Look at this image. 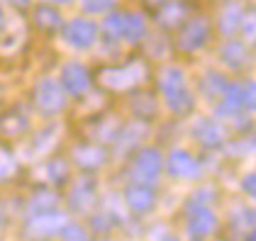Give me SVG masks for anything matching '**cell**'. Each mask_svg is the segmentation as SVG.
Returning a JSON list of instances; mask_svg holds the SVG:
<instances>
[{
	"instance_id": "cell-1",
	"label": "cell",
	"mask_w": 256,
	"mask_h": 241,
	"mask_svg": "<svg viewBox=\"0 0 256 241\" xmlns=\"http://www.w3.org/2000/svg\"><path fill=\"white\" fill-rule=\"evenodd\" d=\"M161 90H164V98L168 102V110L176 112V115H183L190 110L193 105V95L188 90V83H186V76L180 68H174L168 66L164 73H161Z\"/></svg>"
},
{
	"instance_id": "cell-2",
	"label": "cell",
	"mask_w": 256,
	"mask_h": 241,
	"mask_svg": "<svg viewBox=\"0 0 256 241\" xmlns=\"http://www.w3.org/2000/svg\"><path fill=\"white\" fill-rule=\"evenodd\" d=\"M186 229L193 239H205L217 229V215L210 210L208 202L190 198L186 205Z\"/></svg>"
},
{
	"instance_id": "cell-3",
	"label": "cell",
	"mask_w": 256,
	"mask_h": 241,
	"mask_svg": "<svg viewBox=\"0 0 256 241\" xmlns=\"http://www.w3.org/2000/svg\"><path fill=\"white\" fill-rule=\"evenodd\" d=\"M161 166H164V159H161L158 149L146 146V149L139 151L134 163H132V178L137 183L152 185V183H156L158 173H161Z\"/></svg>"
},
{
	"instance_id": "cell-4",
	"label": "cell",
	"mask_w": 256,
	"mask_h": 241,
	"mask_svg": "<svg viewBox=\"0 0 256 241\" xmlns=\"http://www.w3.org/2000/svg\"><path fill=\"white\" fill-rule=\"evenodd\" d=\"M210 37V22L205 17H193L183 24L180 29V37H178V44L183 51H198Z\"/></svg>"
},
{
	"instance_id": "cell-5",
	"label": "cell",
	"mask_w": 256,
	"mask_h": 241,
	"mask_svg": "<svg viewBox=\"0 0 256 241\" xmlns=\"http://www.w3.org/2000/svg\"><path fill=\"white\" fill-rule=\"evenodd\" d=\"M64 88H61L59 83H54V80L44 78L40 80V85L34 88V102H37V107H40L42 112H59L61 107H64Z\"/></svg>"
},
{
	"instance_id": "cell-6",
	"label": "cell",
	"mask_w": 256,
	"mask_h": 241,
	"mask_svg": "<svg viewBox=\"0 0 256 241\" xmlns=\"http://www.w3.org/2000/svg\"><path fill=\"white\" fill-rule=\"evenodd\" d=\"M144 78V68L142 63H127V66H120V68H110L102 73V80L108 83V88H132L142 83Z\"/></svg>"
},
{
	"instance_id": "cell-7",
	"label": "cell",
	"mask_w": 256,
	"mask_h": 241,
	"mask_svg": "<svg viewBox=\"0 0 256 241\" xmlns=\"http://www.w3.org/2000/svg\"><path fill=\"white\" fill-rule=\"evenodd\" d=\"M124 200H127V207L137 215H144V212H152L154 205H156V193L152 190V185H144V183H134L127 188L124 193Z\"/></svg>"
},
{
	"instance_id": "cell-8",
	"label": "cell",
	"mask_w": 256,
	"mask_h": 241,
	"mask_svg": "<svg viewBox=\"0 0 256 241\" xmlns=\"http://www.w3.org/2000/svg\"><path fill=\"white\" fill-rule=\"evenodd\" d=\"M166 168H168V173L174 176V178H198L200 176V166H198V161L188 154V151H183V149H174L171 154H168V161H166Z\"/></svg>"
},
{
	"instance_id": "cell-9",
	"label": "cell",
	"mask_w": 256,
	"mask_h": 241,
	"mask_svg": "<svg viewBox=\"0 0 256 241\" xmlns=\"http://www.w3.org/2000/svg\"><path fill=\"white\" fill-rule=\"evenodd\" d=\"M96 37H98V29H96L93 22H88V20H74L64 29V39L68 41L71 46H76V49L90 46L96 41Z\"/></svg>"
},
{
	"instance_id": "cell-10",
	"label": "cell",
	"mask_w": 256,
	"mask_h": 241,
	"mask_svg": "<svg viewBox=\"0 0 256 241\" xmlns=\"http://www.w3.org/2000/svg\"><path fill=\"white\" fill-rule=\"evenodd\" d=\"M61 83H64V88H66L71 95H83V93L90 88L88 71H86L80 63H66V66H64V73H61Z\"/></svg>"
},
{
	"instance_id": "cell-11",
	"label": "cell",
	"mask_w": 256,
	"mask_h": 241,
	"mask_svg": "<svg viewBox=\"0 0 256 241\" xmlns=\"http://www.w3.org/2000/svg\"><path fill=\"white\" fill-rule=\"evenodd\" d=\"M64 224H66V217L59 215V212H44V215H34L32 222H30V234H34V237H52V234H56L64 229Z\"/></svg>"
},
{
	"instance_id": "cell-12",
	"label": "cell",
	"mask_w": 256,
	"mask_h": 241,
	"mask_svg": "<svg viewBox=\"0 0 256 241\" xmlns=\"http://www.w3.org/2000/svg\"><path fill=\"white\" fill-rule=\"evenodd\" d=\"M93 198H96V185L93 181H78L74 185L71 195H68V202L76 212H86L90 205H93Z\"/></svg>"
},
{
	"instance_id": "cell-13",
	"label": "cell",
	"mask_w": 256,
	"mask_h": 241,
	"mask_svg": "<svg viewBox=\"0 0 256 241\" xmlns=\"http://www.w3.org/2000/svg\"><path fill=\"white\" fill-rule=\"evenodd\" d=\"M196 139L200 141L202 146H217V144H222V139H224V132H222V127L215 124V122L200 120L196 124Z\"/></svg>"
},
{
	"instance_id": "cell-14",
	"label": "cell",
	"mask_w": 256,
	"mask_h": 241,
	"mask_svg": "<svg viewBox=\"0 0 256 241\" xmlns=\"http://www.w3.org/2000/svg\"><path fill=\"white\" fill-rule=\"evenodd\" d=\"M146 34V22L142 15L137 12H130V15H122V37L130 41H139Z\"/></svg>"
},
{
	"instance_id": "cell-15",
	"label": "cell",
	"mask_w": 256,
	"mask_h": 241,
	"mask_svg": "<svg viewBox=\"0 0 256 241\" xmlns=\"http://www.w3.org/2000/svg\"><path fill=\"white\" fill-rule=\"evenodd\" d=\"M220 56H222V61H224L230 68H242V66L249 61V51H246L244 44L232 41V44H224V46H222Z\"/></svg>"
},
{
	"instance_id": "cell-16",
	"label": "cell",
	"mask_w": 256,
	"mask_h": 241,
	"mask_svg": "<svg viewBox=\"0 0 256 241\" xmlns=\"http://www.w3.org/2000/svg\"><path fill=\"white\" fill-rule=\"evenodd\" d=\"M76 161L83 168H98L105 161V151L100 146H96V144H86V146L76 149Z\"/></svg>"
},
{
	"instance_id": "cell-17",
	"label": "cell",
	"mask_w": 256,
	"mask_h": 241,
	"mask_svg": "<svg viewBox=\"0 0 256 241\" xmlns=\"http://www.w3.org/2000/svg\"><path fill=\"white\" fill-rule=\"evenodd\" d=\"M242 20H244V10L239 5H230V7H224V12L220 17V29L224 34H232L242 27Z\"/></svg>"
},
{
	"instance_id": "cell-18",
	"label": "cell",
	"mask_w": 256,
	"mask_h": 241,
	"mask_svg": "<svg viewBox=\"0 0 256 241\" xmlns=\"http://www.w3.org/2000/svg\"><path fill=\"white\" fill-rule=\"evenodd\" d=\"M54 207H56V195L49 193V190H42V193H37V195L30 200L32 217H34V215H44V212H52Z\"/></svg>"
},
{
	"instance_id": "cell-19",
	"label": "cell",
	"mask_w": 256,
	"mask_h": 241,
	"mask_svg": "<svg viewBox=\"0 0 256 241\" xmlns=\"http://www.w3.org/2000/svg\"><path fill=\"white\" fill-rule=\"evenodd\" d=\"M34 20H37V24H40L42 29H54V27L61 24V15L54 7L44 5V7H40V10L34 12Z\"/></svg>"
},
{
	"instance_id": "cell-20",
	"label": "cell",
	"mask_w": 256,
	"mask_h": 241,
	"mask_svg": "<svg viewBox=\"0 0 256 241\" xmlns=\"http://www.w3.org/2000/svg\"><path fill=\"white\" fill-rule=\"evenodd\" d=\"M236 93H239L242 110H256V83L254 80H246V83L236 85Z\"/></svg>"
},
{
	"instance_id": "cell-21",
	"label": "cell",
	"mask_w": 256,
	"mask_h": 241,
	"mask_svg": "<svg viewBox=\"0 0 256 241\" xmlns=\"http://www.w3.org/2000/svg\"><path fill=\"white\" fill-rule=\"evenodd\" d=\"M183 15H186V5H183V2H171V5H166V7L161 10V22L176 24Z\"/></svg>"
},
{
	"instance_id": "cell-22",
	"label": "cell",
	"mask_w": 256,
	"mask_h": 241,
	"mask_svg": "<svg viewBox=\"0 0 256 241\" xmlns=\"http://www.w3.org/2000/svg\"><path fill=\"white\" fill-rule=\"evenodd\" d=\"M12 173H15V159L8 149L0 146V181H8Z\"/></svg>"
},
{
	"instance_id": "cell-23",
	"label": "cell",
	"mask_w": 256,
	"mask_h": 241,
	"mask_svg": "<svg viewBox=\"0 0 256 241\" xmlns=\"http://www.w3.org/2000/svg\"><path fill=\"white\" fill-rule=\"evenodd\" d=\"M61 234H64V241H90L88 239V232L80 224H64Z\"/></svg>"
},
{
	"instance_id": "cell-24",
	"label": "cell",
	"mask_w": 256,
	"mask_h": 241,
	"mask_svg": "<svg viewBox=\"0 0 256 241\" xmlns=\"http://www.w3.org/2000/svg\"><path fill=\"white\" fill-rule=\"evenodd\" d=\"M242 29H244V37H246V39L256 41V10H254V12H244Z\"/></svg>"
},
{
	"instance_id": "cell-25",
	"label": "cell",
	"mask_w": 256,
	"mask_h": 241,
	"mask_svg": "<svg viewBox=\"0 0 256 241\" xmlns=\"http://www.w3.org/2000/svg\"><path fill=\"white\" fill-rule=\"evenodd\" d=\"M105 29H108V34H112V37H122V15H120V12H112V15L105 20Z\"/></svg>"
},
{
	"instance_id": "cell-26",
	"label": "cell",
	"mask_w": 256,
	"mask_h": 241,
	"mask_svg": "<svg viewBox=\"0 0 256 241\" xmlns=\"http://www.w3.org/2000/svg\"><path fill=\"white\" fill-rule=\"evenodd\" d=\"M112 5H115V0H83V7L88 12H102V10H108Z\"/></svg>"
},
{
	"instance_id": "cell-27",
	"label": "cell",
	"mask_w": 256,
	"mask_h": 241,
	"mask_svg": "<svg viewBox=\"0 0 256 241\" xmlns=\"http://www.w3.org/2000/svg\"><path fill=\"white\" fill-rule=\"evenodd\" d=\"M46 171H49V178L52 181H64L66 178V163L64 161H54Z\"/></svg>"
},
{
	"instance_id": "cell-28",
	"label": "cell",
	"mask_w": 256,
	"mask_h": 241,
	"mask_svg": "<svg viewBox=\"0 0 256 241\" xmlns=\"http://www.w3.org/2000/svg\"><path fill=\"white\" fill-rule=\"evenodd\" d=\"M112 224H115V220H112L110 215H96V217H93V227H96L98 232H108Z\"/></svg>"
},
{
	"instance_id": "cell-29",
	"label": "cell",
	"mask_w": 256,
	"mask_h": 241,
	"mask_svg": "<svg viewBox=\"0 0 256 241\" xmlns=\"http://www.w3.org/2000/svg\"><path fill=\"white\" fill-rule=\"evenodd\" d=\"M242 188H244V193L256 202V173H249V176L242 181Z\"/></svg>"
},
{
	"instance_id": "cell-30",
	"label": "cell",
	"mask_w": 256,
	"mask_h": 241,
	"mask_svg": "<svg viewBox=\"0 0 256 241\" xmlns=\"http://www.w3.org/2000/svg\"><path fill=\"white\" fill-rule=\"evenodd\" d=\"M244 241H256V227L249 232V234H246V237H244Z\"/></svg>"
},
{
	"instance_id": "cell-31",
	"label": "cell",
	"mask_w": 256,
	"mask_h": 241,
	"mask_svg": "<svg viewBox=\"0 0 256 241\" xmlns=\"http://www.w3.org/2000/svg\"><path fill=\"white\" fill-rule=\"evenodd\" d=\"M54 5H64V2H71V0H52Z\"/></svg>"
},
{
	"instance_id": "cell-32",
	"label": "cell",
	"mask_w": 256,
	"mask_h": 241,
	"mask_svg": "<svg viewBox=\"0 0 256 241\" xmlns=\"http://www.w3.org/2000/svg\"><path fill=\"white\" fill-rule=\"evenodd\" d=\"M12 2H18V5H24V2H27V0H12Z\"/></svg>"
},
{
	"instance_id": "cell-33",
	"label": "cell",
	"mask_w": 256,
	"mask_h": 241,
	"mask_svg": "<svg viewBox=\"0 0 256 241\" xmlns=\"http://www.w3.org/2000/svg\"><path fill=\"white\" fill-rule=\"evenodd\" d=\"M166 241H178V239H176V237H168V239H166Z\"/></svg>"
},
{
	"instance_id": "cell-34",
	"label": "cell",
	"mask_w": 256,
	"mask_h": 241,
	"mask_svg": "<svg viewBox=\"0 0 256 241\" xmlns=\"http://www.w3.org/2000/svg\"><path fill=\"white\" fill-rule=\"evenodd\" d=\"M0 29H2V12H0Z\"/></svg>"
},
{
	"instance_id": "cell-35",
	"label": "cell",
	"mask_w": 256,
	"mask_h": 241,
	"mask_svg": "<svg viewBox=\"0 0 256 241\" xmlns=\"http://www.w3.org/2000/svg\"><path fill=\"white\" fill-rule=\"evenodd\" d=\"M0 229H2V212H0Z\"/></svg>"
},
{
	"instance_id": "cell-36",
	"label": "cell",
	"mask_w": 256,
	"mask_h": 241,
	"mask_svg": "<svg viewBox=\"0 0 256 241\" xmlns=\"http://www.w3.org/2000/svg\"><path fill=\"white\" fill-rule=\"evenodd\" d=\"M252 2H256V0H252Z\"/></svg>"
}]
</instances>
